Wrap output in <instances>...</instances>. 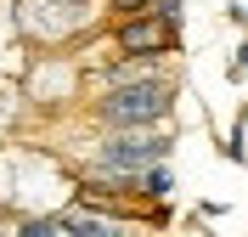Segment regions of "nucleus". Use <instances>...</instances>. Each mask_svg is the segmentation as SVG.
<instances>
[{
  "instance_id": "obj_1",
  "label": "nucleus",
  "mask_w": 248,
  "mask_h": 237,
  "mask_svg": "<svg viewBox=\"0 0 248 237\" xmlns=\"http://www.w3.org/2000/svg\"><path fill=\"white\" fill-rule=\"evenodd\" d=\"M170 108H175V85L164 74H147V79H130V85H113L96 102V119L108 130H153L170 119Z\"/></svg>"
},
{
  "instance_id": "obj_5",
  "label": "nucleus",
  "mask_w": 248,
  "mask_h": 237,
  "mask_svg": "<svg viewBox=\"0 0 248 237\" xmlns=\"http://www.w3.org/2000/svg\"><path fill=\"white\" fill-rule=\"evenodd\" d=\"M226 79H232V85H237V79H248V40H243V46H237L232 68H226Z\"/></svg>"
},
{
  "instance_id": "obj_3",
  "label": "nucleus",
  "mask_w": 248,
  "mask_h": 237,
  "mask_svg": "<svg viewBox=\"0 0 248 237\" xmlns=\"http://www.w3.org/2000/svg\"><path fill=\"white\" fill-rule=\"evenodd\" d=\"M119 51L124 57H164V51H175V23H164L153 6L130 12L119 23Z\"/></svg>"
},
{
  "instance_id": "obj_4",
  "label": "nucleus",
  "mask_w": 248,
  "mask_h": 237,
  "mask_svg": "<svg viewBox=\"0 0 248 237\" xmlns=\"http://www.w3.org/2000/svg\"><path fill=\"white\" fill-rule=\"evenodd\" d=\"M170 192H175V175L164 170V164L141 170V198H170Z\"/></svg>"
},
{
  "instance_id": "obj_2",
  "label": "nucleus",
  "mask_w": 248,
  "mask_h": 237,
  "mask_svg": "<svg viewBox=\"0 0 248 237\" xmlns=\"http://www.w3.org/2000/svg\"><path fill=\"white\" fill-rule=\"evenodd\" d=\"M170 158V136L164 130H119L113 142L96 147V170H119V175H141Z\"/></svg>"
},
{
  "instance_id": "obj_6",
  "label": "nucleus",
  "mask_w": 248,
  "mask_h": 237,
  "mask_svg": "<svg viewBox=\"0 0 248 237\" xmlns=\"http://www.w3.org/2000/svg\"><path fill=\"white\" fill-rule=\"evenodd\" d=\"M153 12L164 17V23H175V29H181V0H153Z\"/></svg>"
}]
</instances>
